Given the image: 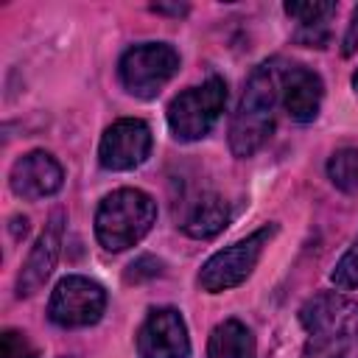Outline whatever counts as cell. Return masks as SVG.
Listing matches in <instances>:
<instances>
[{"instance_id":"6da1fadb","label":"cell","mask_w":358,"mask_h":358,"mask_svg":"<svg viewBox=\"0 0 358 358\" xmlns=\"http://www.w3.org/2000/svg\"><path fill=\"white\" fill-rule=\"evenodd\" d=\"M299 324L308 333L302 358H358V302L324 291L299 308Z\"/></svg>"},{"instance_id":"7a4b0ae2","label":"cell","mask_w":358,"mask_h":358,"mask_svg":"<svg viewBox=\"0 0 358 358\" xmlns=\"http://www.w3.org/2000/svg\"><path fill=\"white\" fill-rule=\"evenodd\" d=\"M277 67L263 62L249 76L238 109L229 123V148L238 159H246L263 148L274 131V106H277Z\"/></svg>"},{"instance_id":"3957f363","label":"cell","mask_w":358,"mask_h":358,"mask_svg":"<svg viewBox=\"0 0 358 358\" xmlns=\"http://www.w3.org/2000/svg\"><path fill=\"white\" fill-rule=\"evenodd\" d=\"M157 221V201L140 187H120L103 196L95 210V238L106 252L140 243Z\"/></svg>"},{"instance_id":"277c9868","label":"cell","mask_w":358,"mask_h":358,"mask_svg":"<svg viewBox=\"0 0 358 358\" xmlns=\"http://www.w3.org/2000/svg\"><path fill=\"white\" fill-rule=\"evenodd\" d=\"M224 106H227V81L213 76L201 87H190L168 103V129L182 143L201 140L213 131Z\"/></svg>"},{"instance_id":"5b68a950","label":"cell","mask_w":358,"mask_h":358,"mask_svg":"<svg viewBox=\"0 0 358 358\" xmlns=\"http://www.w3.org/2000/svg\"><path fill=\"white\" fill-rule=\"evenodd\" d=\"M179 73V53L168 42H143L120 56L117 76L129 95L151 101Z\"/></svg>"},{"instance_id":"8992f818","label":"cell","mask_w":358,"mask_h":358,"mask_svg":"<svg viewBox=\"0 0 358 358\" xmlns=\"http://www.w3.org/2000/svg\"><path fill=\"white\" fill-rule=\"evenodd\" d=\"M277 235V224H266L260 229H255L252 235L229 243L227 249L215 252L213 257H207V263L199 271V285L207 294H221L229 291L235 285H241L257 266L263 249L268 246V241Z\"/></svg>"},{"instance_id":"52a82bcc","label":"cell","mask_w":358,"mask_h":358,"mask_svg":"<svg viewBox=\"0 0 358 358\" xmlns=\"http://www.w3.org/2000/svg\"><path fill=\"white\" fill-rule=\"evenodd\" d=\"M103 310H106L103 285L81 274L62 277L48 302V319L59 327H90L103 316Z\"/></svg>"},{"instance_id":"ba28073f","label":"cell","mask_w":358,"mask_h":358,"mask_svg":"<svg viewBox=\"0 0 358 358\" xmlns=\"http://www.w3.org/2000/svg\"><path fill=\"white\" fill-rule=\"evenodd\" d=\"M151 129L140 117H120L115 120L98 145V162L106 171H131L143 165L151 154Z\"/></svg>"},{"instance_id":"9c48e42d","label":"cell","mask_w":358,"mask_h":358,"mask_svg":"<svg viewBox=\"0 0 358 358\" xmlns=\"http://www.w3.org/2000/svg\"><path fill=\"white\" fill-rule=\"evenodd\" d=\"M140 358H187V324L176 308H154L137 330Z\"/></svg>"},{"instance_id":"30bf717a","label":"cell","mask_w":358,"mask_h":358,"mask_svg":"<svg viewBox=\"0 0 358 358\" xmlns=\"http://www.w3.org/2000/svg\"><path fill=\"white\" fill-rule=\"evenodd\" d=\"M62 238H64V213L56 210L48 218L45 229L39 232L36 243L31 246V252L17 274V296H34L48 282V277L56 268L59 252H62Z\"/></svg>"},{"instance_id":"8fae6325","label":"cell","mask_w":358,"mask_h":358,"mask_svg":"<svg viewBox=\"0 0 358 358\" xmlns=\"http://www.w3.org/2000/svg\"><path fill=\"white\" fill-rule=\"evenodd\" d=\"M8 185H11L14 196H20L25 201H39V199H48V196L62 190L64 171H62V165L53 154L28 151L11 165Z\"/></svg>"},{"instance_id":"7c38bea8","label":"cell","mask_w":358,"mask_h":358,"mask_svg":"<svg viewBox=\"0 0 358 358\" xmlns=\"http://www.w3.org/2000/svg\"><path fill=\"white\" fill-rule=\"evenodd\" d=\"M324 95V84L319 73H313L305 64H288L282 70V103L291 120L296 123H310L319 115Z\"/></svg>"},{"instance_id":"4fadbf2b","label":"cell","mask_w":358,"mask_h":358,"mask_svg":"<svg viewBox=\"0 0 358 358\" xmlns=\"http://www.w3.org/2000/svg\"><path fill=\"white\" fill-rule=\"evenodd\" d=\"M227 224H229L227 201L215 193H204L187 210V215L182 221V229H185V235H190L196 241H207V238H215Z\"/></svg>"},{"instance_id":"5bb4252c","label":"cell","mask_w":358,"mask_h":358,"mask_svg":"<svg viewBox=\"0 0 358 358\" xmlns=\"http://www.w3.org/2000/svg\"><path fill=\"white\" fill-rule=\"evenodd\" d=\"M255 336L241 319H224L213 327L207 341V358H255Z\"/></svg>"},{"instance_id":"9a60e30c","label":"cell","mask_w":358,"mask_h":358,"mask_svg":"<svg viewBox=\"0 0 358 358\" xmlns=\"http://www.w3.org/2000/svg\"><path fill=\"white\" fill-rule=\"evenodd\" d=\"M327 176L341 193H355L358 190V148L344 145L333 151L327 159Z\"/></svg>"},{"instance_id":"2e32d148","label":"cell","mask_w":358,"mask_h":358,"mask_svg":"<svg viewBox=\"0 0 358 358\" xmlns=\"http://www.w3.org/2000/svg\"><path fill=\"white\" fill-rule=\"evenodd\" d=\"M285 14L294 17L299 25H327V20L336 14V3H327V0L285 3Z\"/></svg>"},{"instance_id":"e0dca14e","label":"cell","mask_w":358,"mask_h":358,"mask_svg":"<svg viewBox=\"0 0 358 358\" xmlns=\"http://www.w3.org/2000/svg\"><path fill=\"white\" fill-rule=\"evenodd\" d=\"M330 280H333V285L341 288V291H352V288H358V238H355L352 246L344 252V257L336 263Z\"/></svg>"},{"instance_id":"ac0fdd59","label":"cell","mask_w":358,"mask_h":358,"mask_svg":"<svg viewBox=\"0 0 358 358\" xmlns=\"http://www.w3.org/2000/svg\"><path fill=\"white\" fill-rule=\"evenodd\" d=\"M0 358H36V347L20 330H3L0 336Z\"/></svg>"},{"instance_id":"d6986e66","label":"cell","mask_w":358,"mask_h":358,"mask_svg":"<svg viewBox=\"0 0 358 358\" xmlns=\"http://www.w3.org/2000/svg\"><path fill=\"white\" fill-rule=\"evenodd\" d=\"M157 274H162V260H157V257H151V255H143V257H137V260L129 266L126 282L151 280V277H157Z\"/></svg>"},{"instance_id":"ffe728a7","label":"cell","mask_w":358,"mask_h":358,"mask_svg":"<svg viewBox=\"0 0 358 358\" xmlns=\"http://www.w3.org/2000/svg\"><path fill=\"white\" fill-rule=\"evenodd\" d=\"M294 42L305 48H324L330 42V25H299L294 34Z\"/></svg>"},{"instance_id":"44dd1931","label":"cell","mask_w":358,"mask_h":358,"mask_svg":"<svg viewBox=\"0 0 358 358\" xmlns=\"http://www.w3.org/2000/svg\"><path fill=\"white\" fill-rule=\"evenodd\" d=\"M355 48H358V8H355V14H352V20H350V28H347V34H344L341 53H344V56H352Z\"/></svg>"},{"instance_id":"7402d4cb","label":"cell","mask_w":358,"mask_h":358,"mask_svg":"<svg viewBox=\"0 0 358 358\" xmlns=\"http://www.w3.org/2000/svg\"><path fill=\"white\" fill-rule=\"evenodd\" d=\"M157 14H176V17H182V14H187V6H151Z\"/></svg>"},{"instance_id":"603a6c76","label":"cell","mask_w":358,"mask_h":358,"mask_svg":"<svg viewBox=\"0 0 358 358\" xmlns=\"http://www.w3.org/2000/svg\"><path fill=\"white\" fill-rule=\"evenodd\" d=\"M352 90H355V92H358V70H355V73H352Z\"/></svg>"}]
</instances>
